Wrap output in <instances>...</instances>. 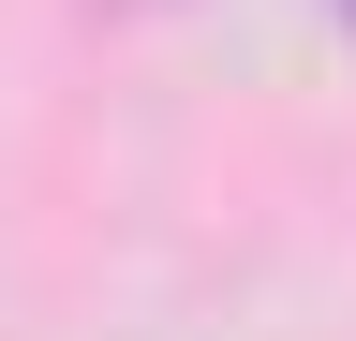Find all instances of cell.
Wrapping results in <instances>:
<instances>
[{
  "mask_svg": "<svg viewBox=\"0 0 356 341\" xmlns=\"http://www.w3.org/2000/svg\"><path fill=\"white\" fill-rule=\"evenodd\" d=\"M341 15H356V0H341Z\"/></svg>",
  "mask_w": 356,
  "mask_h": 341,
  "instance_id": "cell-1",
  "label": "cell"
}]
</instances>
